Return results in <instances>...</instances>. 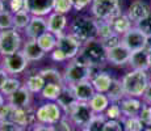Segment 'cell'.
<instances>
[{
	"label": "cell",
	"mask_w": 151,
	"mask_h": 131,
	"mask_svg": "<svg viewBox=\"0 0 151 131\" xmlns=\"http://www.w3.org/2000/svg\"><path fill=\"white\" fill-rule=\"evenodd\" d=\"M99 71H101V67L91 66L78 55L76 58L70 60V63L65 67L63 71V79L66 85H74L80 81L91 80L93 75H96Z\"/></svg>",
	"instance_id": "1"
},
{
	"label": "cell",
	"mask_w": 151,
	"mask_h": 131,
	"mask_svg": "<svg viewBox=\"0 0 151 131\" xmlns=\"http://www.w3.org/2000/svg\"><path fill=\"white\" fill-rule=\"evenodd\" d=\"M121 83H122L126 97L141 98L146 91L147 85L150 84V77L147 71L130 69L121 77Z\"/></svg>",
	"instance_id": "2"
},
{
	"label": "cell",
	"mask_w": 151,
	"mask_h": 131,
	"mask_svg": "<svg viewBox=\"0 0 151 131\" xmlns=\"http://www.w3.org/2000/svg\"><path fill=\"white\" fill-rule=\"evenodd\" d=\"M70 33L82 43L97 38V21L93 17L79 14L70 24Z\"/></svg>",
	"instance_id": "3"
},
{
	"label": "cell",
	"mask_w": 151,
	"mask_h": 131,
	"mask_svg": "<svg viewBox=\"0 0 151 131\" xmlns=\"http://www.w3.org/2000/svg\"><path fill=\"white\" fill-rule=\"evenodd\" d=\"M79 57L91 66L103 67L106 63V49L99 38L92 39L83 43Z\"/></svg>",
	"instance_id": "4"
},
{
	"label": "cell",
	"mask_w": 151,
	"mask_h": 131,
	"mask_svg": "<svg viewBox=\"0 0 151 131\" xmlns=\"http://www.w3.org/2000/svg\"><path fill=\"white\" fill-rule=\"evenodd\" d=\"M91 13L99 21H112L121 14L120 0H93L91 4Z\"/></svg>",
	"instance_id": "5"
},
{
	"label": "cell",
	"mask_w": 151,
	"mask_h": 131,
	"mask_svg": "<svg viewBox=\"0 0 151 131\" xmlns=\"http://www.w3.org/2000/svg\"><path fill=\"white\" fill-rule=\"evenodd\" d=\"M62 107L55 101H47V102L40 105L36 109V119L38 123L43 125H58L62 118L65 117Z\"/></svg>",
	"instance_id": "6"
},
{
	"label": "cell",
	"mask_w": 151,
	"mask_h": 131,
	"mask_svg": "<svg viewBox=\"0 0 151 131\" xmlns=\"http://www.w3.org/2000/svg\"><path fill=\"white\" fill-rule=\"evenodd\" d=\"M65 115L71 121L74 127H76V129H84V127H87V125L89 123V121L93 118L95 113L92 112L88 102L78 101V102L72 106V109Z\"/></svg>",
	"instance_id": "7"
},
{
	"label": "cell",
	"mask_w": 151,
	"mask_h": 131,
	"mask_svg": "<svg viewBox=\"0 0 151 131\" xmlns=\"http://www.w3.org/2000/svg\"><path fill=\"white\" fill-rule=\"evenodd\" d=\"M21 47L22 38L20 30L14 28L0 30V52H1V57L13 54V52L21 50Z\"/></svg>",
	"instance_id": "8"
},
{
	"label": "cell",
	"mask_w": 151,
	"mask_h": 131,
	"mask_svg": "<svg viewBox=\"0 0 151 131\" xmlns=\"http://www.w3.org/2000/svg\"><path fill=\"white\" fill-rule=\"evenodd\" d=\"M1 67L8 72V75H12V76H16V75H21L27 71L28 66H29V60L25 58L24 52L21 50L13 52V54L9 55H4L1 57Z\"/></svg>",
	"instance_id": "9"
},
{
	"label": "cell",
	"mask_w": 151,
	"mask_h": 131,
	"mask_svg": "<svg viewBox=\"0 0 151 131\" xmlns=\"http://www.w3.org/2000/svg\"><path fill=\"white\" fill-rule=\"evenodd\" d=\"M82 46H83V43L78 38H75L71 33H68V34L63 33L57 37V47L55 49H58V50L62 52L67 60L76 58L80 54Z\"/></svg>",
	"instance_id": "10"
},
{
	"label": "cell",
	"mask_w": 151,
	"mask_h": 131,
	"mask_svg": "<svg viewBox=\"0 0 151 131\" xmlns=\"http://www.w3.org/2000/svg\"><path fill=\"white\" fill-rule=\"evenodd\" d=\"M146 34L142 33L138 28L133 26L129 31L121 36V43L130 50V52H135V51H141L146 49Z\"/></svg>",
	"instance_id": "11"
},
{
	"label": "cell",
	"mask_w": 151,
	"mask_h": 131,
	"mask_svg": "<svg viewBox=\"0 0 151 131\" xmlns=\"http://www.w3.org/2000/svg\"><path fill=\"white\" fill-rule=\"evenodd\" d=\"M132 52L121 43L112 49H106V62L117 67H125L129 64Z\"/></svg>",
	"instance_id": "12"
},
{
	"label": "cell",
	"mask_w": 151,
	"mask_h": 131,
	"mask_svg": "<svg viewBox=\"0 0 151 131\" xmlns=\"http://www.w3.org/2000/svg\"><path fill=\"white\" fill-rule=\"evenodd\" d=\"M54 0H25V9L32 16H49L53 12Z\"/></svg>",
	"instance_id": "13"
},
{
	"label": "cell",
	"mask_w": 151,
	"mask_h": 131,
	"mask_svg": "<svg viewBox=\"0 0 151 131\" xmlns=\"http://www.w3.org/2000/svg\"><path fill=\"white\" fill-rule=\"evenodd\" d=\"M7 102L13 105L16 107H21V109H28L32 105V100H33V93H32L27 87L22 84V87L20 89H17L14 93L11 96H8Z\"/></svg>",
	"instance_id": "14"
},
{
	"label": "cell",
	"mask_w": 151,
	"mask_h": 131,
	"mask_svg": "<svg viewBox=\"0 0 151 131\" xmlns=\"http://www.w3.org/2000/svg\"><path fill=\"white\" fill-rule=\"evenodd\" d=\"M127 17L133 21V24H138L139 21H142L143 19L149 17L151 14V9L146 1H142V0H134L132 4L127 8Z\"/></svg>",
	"instance_id": "15"
},
{
	"label": "cell",
	"mask_w": 151,
	"mask_h": 131,
	"mask_svg": "<svg viewBox=\"0 0 151 131\" xmlns=\"http://www.w3.org/2000/svg\"><path fill=\"white\" fill-rule=\"evenodd\" d=\"M46 31H49V30H47V22H46L45 17L32 16L30 22L25 28L24 33L28 39H37L43 33H46Z\"/></svg>",
	"instance_id": "16"
},
{
	"label": "cell",
	"mask_w": 151,
	"mask_h": 131,
	"mask_svg": "<svg viewBox=\"0 0 151 131\" xmlns=\"http://www.w3.org/2000/svg\"><path fill=\"white\" fill-rule=\"evenodd\" d=\"M46 22H47V30L55 34L57 37L65 33L66 28L68 25L67 16L58 12H51L46 19Z\"/></svg>",
	"instance_id": "17"
},
{
	"label": "cell",
	"mask_w": 151,
	"mask_h": 131,
	"mask_svg": "<svg viewBox=\"0 0 151 131\" xmlns=\"http://www.w3.org/2000/svg\"><path fill=\"white\" fill-rule=\"evenodd\" d=\"M21 51L24 52L25 58H27L30 63L41 60L42 58L45 57V54H46V52L40 47L37 39H28V38H27V42L22 43Z\"/></svg>",
	"instance_id": "18"
},
{
	"label": "cell",
	"mask_w": 151,
	"mask_h": 131,
	"mask_svg": "<svg viewBox=\"0 0 151 131\" xmlns=\"http://www.w3.org/2000/svg\"><path fill=\"white\" fill-rule=\"evenodd\" d=\"M143 106V101L135 97H125L120 102L122 117H138Z\"/></svg>",
	"instance_id": "19"
},
{
	"label": "cell",
	"mask_w": 151,
	"mask_h": 131,
	"mask_svg": "<svg viewBox=\"0 0 151 131\" xmlns=\"http://www.w3.org/2000/svg\"><path fill=\"white\" fill-rule=\"evenodd\" d=\"M71 88H72V91H74V94H75V97H76V100L82 101V102H88V101L93 97L95 93H96L91 80L80 81V83L71 85Z\"/></svg>",
	"instance_id": "20"
},
{
	"label": "cell",
	"mask_w": 151,
	"mask_h": 131,
	"mask_svg": "<svg viewBox=\"0 0 151 131\" xmlns=\"http://www.w3.org/2000/svg\"><path fill=\"white\" fill-rule=\"evenodd\" d=\"M55 102L62 107V110H63V113H65V114H67L70 110L72 109V106L78 102V100H76V97H75L71 85H63L62 87L60 94H59V97L57 98V101H55Z\"/></svg>",
	"instance_id": "21"
},
{
	"label": "cell",
	"mask_w": 151,
	"mask_h": 131,
	"mask_svg": "<svg viewBox=\"0 0 151 131\" xmlns=\"http://www.w3.org/2000/svg\"><path fill=\"white\" fill-rule=\"evenodd\" d=\"M91 83L93 85L95 91L100 93H106L109 91L110 85L113 83V77L110 76L108 72L105 71H99L96 75L91 77Z\"/></svg>",
	"instance_id": "22"
},
{
	"label": "cell",
	"mask_w": 151,
	"mask_h": 131,
	"mask_svg": "<svg viewBox=\"0 0 151 131\" xmlns=\"http://www.w3.org/2000/svg\"><path fill=\"white\" fill-rule=\"evenodd\" d=\"M132 69H139V71H149V51L141 50L132 52L129 59V64Z\"/></svg>",
	"instance_id": "23"
},
{
	"label": "cell",
	"mask_w": 151,
	"mask_h": 131,
	"mask_svg": "<svg viewBox=\"0 0 151 131\" xmlns=\"http://www.w3.org/2000/svg\"><path fill=\"white\" fill-rule=\"evenodd\" d=\"M88 104L95 114H103V113H105L106 107L110 105V100L106 96V93L96 92L93 94V97L88 101Z\"/></svg>",
	"instance_id": "24"
},
{
	"label": "cell",
	"mask_w": 151,
	"mask_h": 131,
	"mask_svg": "<svg viewBox=\"0 0 151 131\" xmlns=\"http://www.w3.org/2000/svg\"><path fill=\"white\" fill-rule=\"evenodd\" d=\"M110 24H112V28H113V30H114V33L120 34V36H124L126 31H129L130 29L134 26L133 21L127 17L126 13L118 14L117 17H114V19L110 21Z\"/></svg>",
	"instance_id": "25"
},
{
	"label": "cell",
	"mask_w": 151,
	"mask_h": 131,
	"mask_svg": "<svg viewBox=\"0 0 151 131\" xmlns=\"http://www.w3.org/2000/svg\"><path fill=\"white\" fill-rule=\"evenodd\" d=\"M38 74L45 79L46 83H54V84H59V85H66L65 84V79H63V72L58 71L57 68L53 67H46L38 71Z\"/></svg>",
	"instance_id": "26"
},
{
	"label": "cell",
	"mask_w": 151,
	"mask_h": 131,
	"mask_svg": "<svg viewBox=\"0 0 151 131\" xmlns=\"http://www.w3.org/2000/svg\"><path fill=\"white\" fill-rule=\"evenodd\" d=\"M106 96L109 97L110 102H114V104H120L126 97L122 83H121V79H113V83L110 85L109 91L106 92Z\"/></svg>",
	"instance_id": "27"
},
{
	"label": "cell",
	"mask_w": 151,
	"mask_h": 131,
	"mask_svg": "<svg viewBox=\"0 0 151 131\" xmlns=\"http://www.w3.org/2000/svg\"><path fill=\"white\" fill-rule=\"evenodd\" d=\"M45 84H46L45 79H43L41 75L37 72V74L29 75V76L27 77V80H25L24 85L27 87V88L33 93V94H36V93H41L43 87H45Z\"/></svg>",
	"instance_id": "28"
},
{
	"label": "cell",
	"mask_w": 151,
	"mask_h": 131,
	"mask_svg": "<svg viewBox=\"0 0 151 131\" xmlns=\"http://www.w3.org/2000/svg\"><path fill=\"white\" fill-rule=\"evenodd\" d=\"M37 42L45 52H51L57 47V36L53 34L51 31H46L41 37L37 38Z\"/></svg>",
	"instance_id": "29"
},
{
	"label": "cell",
	"mask_w": 151,
	"mask_h": 131,
	"mask_svg": "<svg viewBox=\"0 0 151 131\" xmlns=\"http://www.w3.org/2000/svg\"><path fill=\"white\" fill-rule=\"evenodd\" d=\"M60 91H62V85H59V84L46 83L41 91V97L47 101H57V98L60 94Z\"/></svg>",
	"instance_id": "30"
},
{
	"label": "cell",
	"mask_w": 151,
	"mask_h": 131,
	"mask_svg": "<svg viewBox=\"0 0 151 131\" xmlns=\"http://www.w3.org/2000/svg\"><path fill=\"white\" fill-rule=\"evenodd\" d=\"M21 87H22V83L19 77L9 76L7 80H5V83L3 84V87L0 88V92H1L5 97H8V96H11L12 93L16 92L17 89L21 88Z\"/></svg>",
	"instance_id": "31"
},
{
	"label": "cell",
	"mask_w": 151,
	"mask_h": 131,
	"mask_svg": "<svg viewBox=\"0 0 151 131\" xmlns=\"http://www.w3.org/2000/svg\"><path fill=\"white\" fill-rule=\"evenodd\" d=\"M30 19H32V14L27 9L14 13L13 14V28L17 29V30H25V28L30 22Z\"/></svg>",
	"instance_id": "32"
},
{
	"label": "cell",
	"mask_w": 151,
	"mask_h": 131,
	"mask_svg": "<svg viewBox=\"0 0 151 131\" xmlns=\"http://www.w3.org/2000/svg\"><path fill=\"white\" fill-rule=\"evenodd\" d=\"M125 131H143L145 125L139 117H122L120 119Z\"/></svg>",
	"instance_id": "33"
},
{
	"label": "cell",
	"mask_w": 151,
	"mask_h": 131,
	"mask_svg": "<svg viewBox=\"0 0 151 131\" xmlns=\"http://www.w3.org/2000/svg\"><path fill=\"white\" fill-rule=\"evenodd\" d=\"M106 122V117L103 114H95L93 118L89 121V123L87 125V131H103L104 125Z\"/></svg>",
	"instance_id": "34"
},
{
	"label": "cell",
	"mask_w": 151,
	"mask_h": 131,
	"mask_svg": "<svg viewBox=\"0 0 151 131\" xmlns=\"http://www.w3.org/2000/svg\"><path fill=\"white\" fill-rule=\"evenodd\" d=\"M72 8H74V5H72V0H54L53 12L67 14L68 12H71Z\"/></svg>",
	"instance_id": "35"
},
{
	"label": "cell",
	"mask_w": 151,
	"mask_h": 131,
	"mask_svg": "<svg viewBox=\"0 0 151 131\" xmlns=\"http://www.w3.org/2000/svg\"><path fill=\"white\" fill-rule=\"evenodd\" d=\"M104 115L106 117V119H117V121H120L122 118V112H121L120 104L110 102V105L106 107Z\"/></svg>",
	"instance_id": "36"
},
{
	"label": "cell",
	"mask_w": 151,
	"mask_h": 131,
	"mask_svg": "<svg viewBox=\"0 0 151 131\" xmlns=\"http://www.w3.org/2000/svg\"><path fill=\"white\" fill-rule=\"evenodd\" d=\"M13 28V13L9 11L0 13V30H5V29H12Z\"/></svg>",
	"instance_id": "37"
},
{
	"label": "cell",
	"mask_w": 151,
	"mask_h": 131,
	"mask_svg": "<svg viewBox=\"0 0 151 131\" xmlns=\"http://www.w3.org/2000/svg\"><path fill=\"white\" fill-rule=\"evenodd\" d=\"M5 4H7V11L13 14L25 9V0H5Z\"/></svg>",
	"instance_id": "38"
},
{
	"label": "cell",
	"mask_w": 151,
	"mask_h": 131,
	"mask_svg": "<svg viewBox=\"0 0 151 131\" xmlns=\"http://www.w3.org/2000/svg\"><path fill=\"white\" fill-rule=\"evenodd\" d=\"M138 117L142 122H143L145 126H151V105L143 104L142 110H141Z\"/></svg>",
	"instance_id": "39"
},
{
	"label": "cell",
	"mask_w": 151,
	"mask_h": 131,
	"mask_svg": "<svg viewBox=\"0 0 151 131\" xmlns=\"http://www.w3.org/2000/svg\"><path fill=\"white\" fill-rule=\"evenodd\" d=\"M100 41L103 42V45L105 46V49H112V47H114V46L121 45V36L114 33V34H112V36L106 37V38H104V39H100Z\"/></svg>",
	"instance_id": "40"
},
{
	"label": "cell",
	"mask_w": 151,
	"mask_h": 131,
	"mask_svg": "<svg viewBox=\"0 0 151 131\" xmlns=\"http://www.w3.org/2000/svg\"><path fill=\"white\" fill-rule=\"evenodd\" d=\"M103 131H125L121 121L117 119H106Z\"/></svg>",
	"instance_id": "41"
},
{
	"label": "cell",
	"mask_w": 151,
	"mask_h": 131,
	"mask_svg": "<svg viewBox=\"0 0 151 131\" xmlns=\"http://www.w3.org/2000/svg\"><path fill=\"white\" fill-rule=\"evenodd\" d=\"M135 28H138L142 33H145L146 36H150L151 34V14L146 19H143L142 21H139L138 24L134 25Z\"/></svg>",
	"instance_id": "42"
},
{
	"label": "cell",
	"mask_w": 151,
	"mask_h": 131,
	"mask_svg": "<svg viewBox=\"0 0 151 131\" xmlns=\"http://www.w3.org/2000/svg\"><path fill=\"white\" fill-rule=\"evenodd\" d=\"M0 131H29V129L14 123H0Z\"/></svg>",
	"instance_id": "43"
},
{
	"label": "cell",
	"mask_w": 151,
	"mask_h": 131,
	"mask_svg": "<svg viewBox=\"0 0 151 131\" xmlns=\"http://www.w3.org/2000/svg\"><path fill=\"white\" fill-rule=\"evenodd\" d=\"M92 1L93 0H72V5H74V9L79 12V11L86 9L87 7H91Z\"/></svg>",
	"instance_id": "44"
},
{
	"label": "cell",
	"mask_w": 151,
	"mask_h": 131,
	"mask_svg": "<svg viewBox=\"0 0 151 131\" xmlns=\"http://www.w3.org/2000/svg\"><path fill=\"white\" fill-rule=\"evenodd\" d=\"M29 131H55V126L53 125H43V123H36L32 127H29Z\"/></svg>",
	"instance_id": "45"
},
{
	"label": "cell",
	"mask_w": 151,
	"mask_h": 131,
	"mask_svg": "<svg viewBox=\"0 0 151 131\" xmlns=\"http://www.w3.org/2000/svg\"><path fill=\"white\" fill-rule=\"evenodd\" d=\"M50 57H51V59L54 60V62H57V63H62V62H66V57L62 54L58 49H54L53 51L50 52Z\"/></svg>",
	"instance_id": "46"
},
{
	"label": "cell",
	"mask_w": 151,
	"mask_h": 131,
	"mask_svg": "<svg viewBox=\"0 0 151 131\" xmlns=\"http://www.w3.org/2000/svg\"><path fill=\"white\" fill-rule=\"evenodd\" d=\"M142 101H143V104H146V105H151V81H150L149 85H147L143 96H142Z\"/></svg>",
	"instance_id": "47"
},
{
	"label": "cell",
	"mask_w": 151,
	"mask_h": 131,
	"mask_svg": "<svg viewBox=\"0 0 151 131\" xmlns=\"http://www.w3.org/2000/svg\"><path fill=\"white\" fill-rule=\"evenodd\" d=\"M9 77V75H8V72L5 71L3 67H0V88L3 87V84L5 83V80Z\"/></svg>",
	"instance_id": "48"
},
{
	"label": "cell",
	"mask_w": 151,
	"mask_h": 131,
	"mask_svg": "<svg viewBox=\"0 0 151 131\" xmlns=\"http://www.w3.org/2000/svg\"><path fill=\"white\" fill-rule=\"evenodd\" d=\"M145 50L151 51V34L146 37V49H145Z\"/></svg>",
	"instance_id": "49"
},
{
	"label": "cell",
	"mask_w": 151,
	"mask_h": 131,
	"mask_svg": "<svg viewBox=\"0 0 151 131\" xmlns=\"http://www.w3.org/2000/svg\"><path fill=\"white\" fill-rule=\"evenodd\" d=\"M7 11V4H5V0H0V13L5 12Z\"/></svg>",
	"instance_id": "50"
},
{
	"label": "cell",
	"mask_w": 151,
	"mask_h": 131,
	"mask_svg": "<svg viewBox=\"0 0 151 131\" xmlns=\"http://www.w3.org/2000/svg\"><path fill=\"white\" fill-rule=\"evenodd\" d=\"M5 102H7V98H5V96L1 92H0V109H1L3 105H4Z\"/></svg>",
	"instance_id": "51"
},
{
	"label": "cell",
	"mask_w": 151,
	"mask_h": 131,
	"mask_svg": "<svg viewBox=\"0 0 151 131\" xmlns=\"http://www.w3.org/2000/svg\"><path fill=\"white\" fill-rule=\"evenodd\" d=\"M149 68L151 69V51H149Z\"/></svg>",
	"instance_id": "52"
},
{
	"label": "cell",
	"mask_w": 151,
	"mask_h": 131,
	"mask_svg": "<svg viewBox=\"0 0 151 131\" xmlns=\"http://www.w3.org/2000/svg\"><path fill=\"white\" fill-rule=\"evenodd\" d=\"M143 131H151V126H145Z\"/></svg>",
	"instance_id": "53"
},
{
	"label": "cell",
	"mask_w": 151,
	"mask_h": 131,
	"mask_svg": "<svg viewBox=\"0 0 151 131\" xmlns=\"http://www.w3.org/2000/svg\"><path fill=\"white\" fill-rule=\"evenodd\" d=\"M55 131H63V130H60V129H57V127H55Z\"/></svg>",
	"instance_id": "54"
},
{
	"label": "cell",
	"mask_w": 151,
	"mask_h": 131,
	"mask_svg": "<svg viewBox=\"0 0 151 131\" xmlns=\"http://www.w3.org/2000/svg\"><path fill=\"white\" fill-rule=\"evenodd\" d=\"M0 57H1V52H0Z\"/></svg>",
	"instance_id": "55"
},
{
	"label": "cell",
	"mask_w": 151,
	"mask_h": 131,
	"mask_svg": "<svg viewBox=\"0 0 151 131\" xmlns=\"http://www.w3.org/2000/svg\"><path fill=\"white\" fill-rule=\"evenodd\" d=\"M0 67H1V63H0Z\"/></svg>",
	"instance_id": "56"
}]
</instances>
